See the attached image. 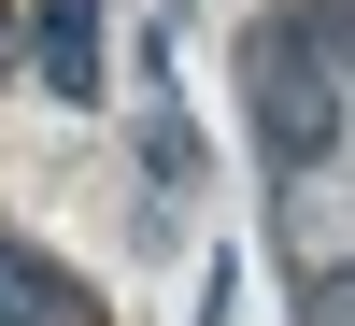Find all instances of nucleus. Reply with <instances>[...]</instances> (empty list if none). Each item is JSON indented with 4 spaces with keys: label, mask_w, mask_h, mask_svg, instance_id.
<instances>
[{
    "label": "nucleus",
    "mask_w": 355,
    "mask_h": 326,
    "mask_svg": "<svg viewBox=\"0 0 355 326\" xmlns=\"http://www.w3.org/2000/svg\"><path fill=\"white\" fill-rule=\"evenodd\" d=\"M0 28H15V15H0Z\"/></svg>",
    "instance_id": "20e7f679"
},
{
    "label": "nucleus",
    "mask_w": 355,
    "mask_h": 326,
    "mask_svg": "<svg viewBox=\"0 0 355 326\" xmlns=\"http://www.w3.org/2000/svg\"><path fill=\"white\" fill-rule=\"evenodd\" d=\"M242 100H256L270 170H327V156H341V57L313 43L299 15H256V28H242Z\"/></svg>",
    "instance_id": "f257e3e1"
},
{
    "label": "nucleus",
    "mask_w": 355,
    "mask_h": 326,
    "mask_svg": "<svg viewBox=\"0 0 355 326\" xmlns=\"http://www.w3.org/2000/svg\"><path fill=\"white\" fill-rule=\"evenodd\" d=\"M43 100H100V0H43Z\"/></svg>",
    "instance_id": "7ed1b4c3"
},
{
    "label": "nucleus",
    "mask_w": 355,
    "mask_h": 326,
    "mask_svg": "<svg viewBox=\"0 0 355 326\" xmlns=\"http://www.w3.org/2000/svg\"><path fill=\"white\" fill-rule=\"evenodd\" d=\"M0 326H100V298H85L43 242H0Z\"/></svg>",
    "instance_id": "f03ea898"
}]
</instances>
